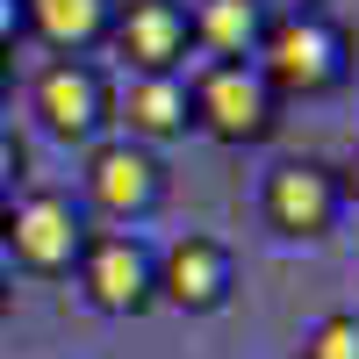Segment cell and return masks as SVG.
I'll list each match as a JSON object with an SVG mask.
<instances>
[{
	"mask_svg": "<svg viewBox=\"0 0 359 359\" xmlns=\"http://www.w3.org/2000/svg\"><path fill=\"white\" fill-rule=\"evenodd\" d=\"M0 94H8V57H0Z\"/></svg>",
	"mask_w": 359,
	"mask_h": 359,
	"instance_id": "cell-18",
	"label": "cell"
},
{
	"mask_svg": "<svg viewBox=\"0 0 359 359\" xmlns=\"http://www.w3.org/2000/svg\"><path fill=\"white\" fill-rule=\"evenodd\" d=\"M338 208H345L338 165H323V158H280L259 187V216L280 237H331Z\"/></svg>",
	"mask_w": 359,
	"mask_h": 359,
	"instance_id": "cell-4",
	"label": "cell"
},
{
	"mask_svg": "<svg viewBox=\"0 0 359 359\" xmlns=\"http://www.w3.org/2000/svg\"><path fill=\"white\" fill-rule=\"evenodd\" d=\"M158 194H165L158 151H144V144H130V137H108V144L86 151V201H94L101 216L137 223V216L158 208Z\"/></svg>",
	"mask_w": 359,
	"mask_h": 359,
	"instance_id": "cell-7",
	"label": "cell"
},
{
	"mask_svg": "<svg viewBox=\"0 0 359 359\" xmlns=\"http://www.w3.org/2000/svg\"><path fill=\"white\" fill-rule=\"evenodd\" d=\"M115 22V0H22V29L57 50V57H79L86 43H101Z\"/></svg>",
	"mask_w": 359,
	"mask_h": 359,
	"instance_id": "cell-11",
	"label": "cell"
},
{
	"mask_svg": "<svg viewBox=\"0 0 359 359\" xmlns=\"http://www.w3.org/2000/svg\"><path fill=\"white\" fill-rule=\"evenodd\" d=\"M252 65H259V79L273 86L280 101L287 94H331L352 72V36L323 8H287V15H266Z\"/></svg>",
	"mask_w": 359,
	"mask_h": 359,
	"instance_id": "cell-1",
	"label": "cell"
},
{
	"mask_svg": "<svg viewBox=\"0 0 359 359\" xmlns=\"http://www.w3.org/2000/svg\"><path fill=\"white\" fill-rule=\"evenodd\" d=\"M36 115H43V130L50 137H65V144H86L108 115H115V94H108V79L86 65V57H50V65L36 72Z\"/></svg>",
	"mask_w": 359,
	"mask_h": 359,
	"instance_id": "cell-8",
	"label": "cell"
},
{
	"mask_svg": "<svg viewBox=\"0 0 359 359\" xmlns=\"http://www.w3.org/2000/svg\"><path fill=\"white\" fill-rule=\"evenodd\" d=\"M259 29H266L259 0H194V8H187V36L208 57H252L259 50Z\"/></svg>",
	"mask_w": 359,
	"mask_h": 359,
	"instance_id": "cell-12",
	"label": "cell"
},
{
	"mask_svg": "<svg viewBox=\"0 0 359 359\" xmlns=\"http://www.w3.org/2000/svg\"><path fill=\"white\" fill-rule=\"evenodd\" d=\"M0 223H8V201H0Z\"/></svg>",
	"mask_w": 359,
	"mask_h": 359,
	"instance_id": "cell-19",
	"label": "cell"
},
{
	"mask_svg": "<svg viewBox=\"0 0 359 359\" xmlns=\"http://www.w3.org/2000/svg\"><path fill=\"white\" fill-rule=\"evenodd\" d=\"M115 115L130 123V144H172L194 130V101H187V72H137L130 94L115 101Z\"/></svg>",
	"mask_w": 359,
	"mask_h": 359,
	"instance_id": "cell-10",
	"label": "cell"
},
{
	"mask_svg": "<svg viewBox=\"0 0 359 359\" xmlns=\"http://www.w3.org/2000/svg\"><path fill=\"white\" fill-rule=\"evenodd\" d=\"M15 29H22V0H0V50H8Z\"/></svg>",
	"mask_w": 359,
	"mask_h": 359,
	"instance_id": "cell-15",
	"label": "cell"
},
{
	"mask_svg": "<svg viewBox=\"0 0 359 359\" xmlns=\"http://www.w3.org/2000/svg\"><path fill=\"white\" fill-rule=\"evenodd\" d=\"M72 273H79L86 302L101 316H137V309L158 302L151 294V245H144L137 230H94Z\"/></svg>",
	"mask_w": 359,
	"mask_h": 359,
	"instance_id": "cell-5",
	"label": "cell"
},
{
	"mask_svg": "<svg viewBox=\"0 0 359 359\" xmlns=\"http://www.w3.org/2000/svg\"><path fill=\"white\" fill-rule=\"evenodd\" d=\"M0 316H8V273H0Z\"/></svg>",
	"mask_w": 359,
	"mask_h": 359,
	"instance_id": "cell-17",
	"label": "cell"
},
{
	"mask_svg": "<svg viewBox=\"0 0 359 359\" xmlns=\"http://www.w3.org/2000/svg\"><path fill=\"white\" fill-rule=\"evenodd\" d=\"M338 194H345V201H359V151H352V158H345V172H338Z\"/></svg>",
	"mask_w": 359,
	"mask_h": 359,
	"instance_id": "cell-16",
	"label": "cell"
},
{
	"mask_svg": "<svg viewBox=\"0 0 359 359\" xmlns=\"http://www.w3.org/2000/svg\"><path fill=\"white\" fill-rule=\"evenodd\" d=\"M302 359H359V316H352V309L316 316L309 338H302Z\"/></svg>",
	"mask_w": 359,
	"mask_h": 359,
	"instance_id": "cell-13",
	"label": "cell"
},
{
	"mask_svg": "<svg viewBox=\"0 0 359 359\" xmlns=\"http://www.w3.org/2000/svg\"><path fill=\"white\" fill-rule=\"evenodd\" d=\"M108 36H115V50H123L130 72H180V57L194 50L180 0H123L115 22H108Z\"/></svg>",
	"mask_w": 359,
	"mask_h": 359,
	"instance_id": "cell-9",
	"label": "cell"
},
{
	"mask_svg": "<svg viewBox=\"0 0 359 359\" xmlns=\"http://www.w3.org/2000/svg\"><path fill=\"white\" fill-rule=\"evenodd\" d=\"M15 180H22V144H15L8 123H0V201H15Z\"/></svg>",
	"mask_w": 359,
	"mask_h": 359,
	"instance_id": "cell-14",
	"label": "cell"
},
{
	"mask_svg": "<svg viewBox=\"0 0 359 359\" xmlns=\"http://www.w3.org/2000/svg\"><path fill=\"white\" fill-rule=\"evenodd\" d=\"M294 8H316V0H294Z\"/></svg>",
	"mask_w": 359,
	"mask_h": 359,
	"instance_id": "cell-20",
	"label": "cell"
},
{
	"mask_svg": "<svg viewBox=\"0 0 359 359\" xmlns=\"http://www.w3.org/2000/svg\"><path fill=\"white\" fill-rule=\"evenodd\" d=\"M86 216L72 194L57 187H29L8 201V223H0V252H15L22 273H72L79 252H86Z\"/></svg>",
	"mask_w": 359,
	"mask_h": 359,
	"instance_id": "cell-3",
	"label": "cell"
},
{
	"mask_svg": "<svg viewBox=\"0 0 359 359\" xmlns=\"http://www.w3.org/2000/svg\"><path fill=\"white\" fill-rule=\"evenodd\" d=\"M230 287H237V266H230V245H216V237H172L165 252H151V294L172 309H187V316H208V309H223L230 302Z\"/></svg>",
	"mask_w": 359,
	"mask_h": 359,
	"instance_id": "cell-6",
	"label": "cell"
},
{
	"mask_svg": "<svg viewBox=\"0 0 359 359\" xmlns=\"http://www.w3.org/2000/svg\"><path fill=\"white\" fill-rule=\"evenodd\" d=\"M187 101H194V130H208L216 144H266L280 123V94L259 79L252 57H216L187 79Z\"/></svg>",
	"mask_w": 359,
	"mask_h": 359,
	"instance_id": "cell-2",
	"label": "cell"
}]
</instances>
